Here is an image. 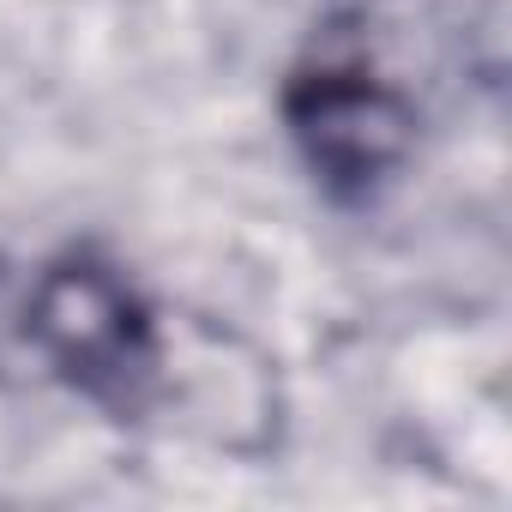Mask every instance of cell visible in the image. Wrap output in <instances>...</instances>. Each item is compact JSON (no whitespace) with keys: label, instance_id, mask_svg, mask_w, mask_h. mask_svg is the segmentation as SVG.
Here are the masks:
<instances>
[{"label":"cell","instance_id":"obj_3","mask_svg":"<svg viewBox=\"0 0 512 512\" xmlns=\"http://www.w3.org/2000/svg\"><path fill=\"white\" fill-rule=\"evenodd\" d=\"M0 284H7V278H0Z\"/></svg>","mask_w":512,"mask_h":512},{"label":"cell","instance_id":"obj_2","mask_svg":"<svg viewBox=\"0 0 512 512\" xmlns=\"http://www.w3.org/2000/svg\"><path fill=\"white\" fill-rule=\"evenodd\" d=\"M290 133L302 157L338 193H368L416 145V109L404 91L362 67H320L290 85Z\"/></svg>","mask_w":512,"mask_h":512},{"label":"cell","instance_id":"obj_1","mask_svg":"<svg viewBox=\"0 0 512 512\" xmlns=\"http://www.w3.org/2000/svg\"><path fill=\"white\" fill-rule=\"evenodd\" d=\"M25 320H31V338L43 344V356L91 398L127 404L157 374L151 314L133 302V290L115 272H103L91 260L49 266L31 290Z\"/></svg>","mask_w":512,"mask_h":512}]
</instances>
